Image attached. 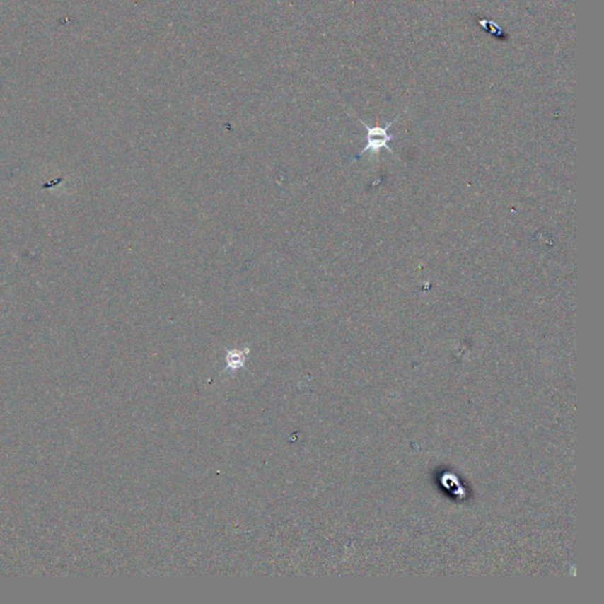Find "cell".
<instances>
[{
    "label": "cell",
    "instance_id": "obj_1",
    "mask_svg": "<svg viewBox=\"0 0 604 604\" xmlns=\"http://www.w3.org/2000/svg\"><path fill=\"white\" fill-rule=\"evenodd\" d=\"M364 127L366 129V146L364 148L363 151L360 153V155H363V153H367V151H370L372 153H379L381 149H388V151H391L392 149L388 146V142L392 141V139H395V136L390 135L388 134V129L393 124V122H390L388 124L385 125L384 128H381L379 125L377 127H368V125L365 123V122L361 121Z\"/></svg>",
    "mask_w": 604,
    "mask_h": 604
}]
</instances>
